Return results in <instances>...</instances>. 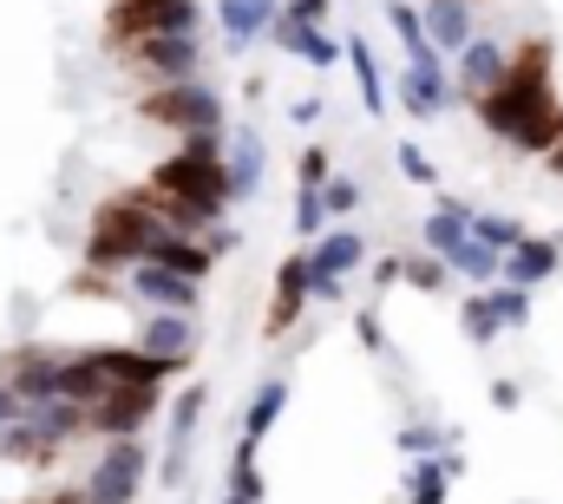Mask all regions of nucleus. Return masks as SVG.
<instances>
[{
	"mask_svg": "<svg viewBox=\"0 0 563 504\" xmlns=\"http://www.w3.org/2000/svg\"><path fill=\"white\" fill-rule=\"evenodd\" d=\"M472 119L492 131L505 151H518V157H544V151L558 144V131H563L558 46H551L544 33L518 40L511 59H505V79H498L485 99H472Z\"/></svg>",
	"mask_w": 563,
	"mask_h": 504,
	"instance_id": "f257e3e1",
	"label": "nucleus"
},
{
	"mask_svg": "<svg viewBox=\"0 0 563 504\" xmlns=\"http://www.w3.org/2000/svg\"><path fill=\"white\" fill-rule=\"evenodd\" d=\"M164 237H170V230L157 223V210H151L144 184H125V190H112V197H99V204H92L86 237H79V269H86V275H112V282H119V275H125V269H139Z\"/></svg>",
	"mask_w": 563,
	"mask_h": 504,
	"instance_id": "f03ea898",
	"label": "nucleus"
},
{
	"mask_svg": "<svg viewBox=\"0 0 563 504\" xmlns=\"http://www.w3.org/2000/svg\"><path fill=\"white\" fill-rule=\"evenodd\" d=\"M223 144L230 131H197V138H177L151 171H144V190H164V197H184L210 217H230V164H223Z\"/></svg>",
	"mask_w": 563,
	"mask_h": 504,
	"instance_id": "7ed1b4c3",
	"label": "nucleus"
},
{
	"mask_svg": "<svg viewBox=\"0 0 563 504\" xmlns=\"http://www.w3.org/2000/svg\"><path fill=\"white\" fill-rule=\"evenodd\" d=\"M132 119L151 131H164L170 144L177 138H197V131H230V106L210 79H177V86H151L132 99Z\"/></svg>",
	"mask_w": 563,
	"mask_h": 504,
	"instance_id": "20e7f679",
	"label": "nucleus"
},
{
	"mask_svg": "<svg viewBox=\"0 0 563 504\" xmlns=\"http://www.w3.org/2000/svg\"><path fill=\"white\" fill-rule=\"evenodd\" d=\"M164 33H203V0H106L99 13L106 53L132 40H164Z\"/></svg>",
	"mask_w": 563,
	"mask_h": 504,
	"instance_id": "39448f33",
	"label": "nucleus"
},
{
	"mask_svg": "<svg viewBox=\"0 0 563 504\" xmlns=\"http://www.w3.org/2000/svg\"><path fill=\"white\" fill-rule=\"evenodd\" d=\"M112 59H119V73H125L139 92H151V86H177V79H203V66H210V53H203V33L132 40V46H119Z\"/></svg>",
	"mask_w": 563,
	"mask_h": 504,
	"instance_id": "423d86ee",
	"label": "nucleus"
},
{
	"mask_svg": "<svg viewBox=\"0 0 563 504\" xmlns=\"http://www.w3.org/2000/svg\"><path fill=\"white\" fill-rule=\"evenodd\" d=\"M367 237L354 230V223H328L314 243H301V262H308V302H321V308H334L341 295H347V275H361L367 269Z\"/></svg>",
	"mask_w": 563,
	"mask_h": 504,
	"instance_id": "0eeeda50",
	"label": "nucleus"
},
{
	"mask_svg": "<svg viewBox=\"0 0 563 504\" xmlns=\"http://www.w3.org/2000/svg\"><path fill=\"white\" fill-rule=\"evenodd\" d=\"M407 66H400V86H387L394 99H400V112L413 119V125H426V119H445L452 112V66H445V53L432 46V40H420V46H407L400 53Z\"/></svg>",
	"mask_w": 563,
	"mask_h": 504,
	"instance_id": "6e6552de",
	"label": "nucleus"
},
{
	"mask_svg": "<svg viewBox=\"0 0 563 504\" xmlns=\"http://www.w3.org/2000/svg\"><path fill=\"white\" fill-rule=\"evenodd\" d=\"M144 479H151V446L144 439H106L79 485L92 504H139Z\"/></svg>",
	"mask_w": 563,
	"mask_h": 504,
	"instance_id": "1a4fd4ad",
	"label": "nucleus"
},
{
	"mask_svg": "<svg viewBox=\"0 0 563 504\" xmlns=\"http://www.w3.org/2000/svg\"><path fill=\"white\" fill-rule=\"evenodd\" d=\"M164 419V386H119L86 406V439H144Z\"/></svg>",
	"mask_w": 563,
	"mask_h": 504,
	"instance_id": "9d476101",
	"label": "nucleus"
},
{
	"mask_svg": "<svg viewBox=\"0 0 563 504\" xmlns=\"http://www.w3.org/2000/svg\"><path fill=\"white\" fill-rule=\"evenodd\" d=\"M59 368H66V348H59V341L20 335L13 348H0V380H7L13 393H20V406L59 399Z\"/></svg>",
	"mask_w": 563,
	"mask_h": 504,
	"instance_id": "9b49d317",
	"label": "nucleus"
},
{
	"mask_svg": "<svg viewBox=\"0 0 563 504\" xmlns=\"http://www.w3.org/2000/svg\"><path fill=\"white\" fill-rule=\"evenodd\" d=\"M119 288H125V308H164V315H197V308H203V282L170 275V269H157V262L125 269Z\"/></svg>",
	"mask_w": 563,
	"mask_h": 504,
	"instance_id": "f8f14e48",
	"label": "nucleus"
},
{
	"mask_svg": "<svg viewBox=\"0 0 563 504\" xmlns=\"http://www.w3.org/2000/svg\"><path fill=\"white\" fill-rule=\"evenodd\" d=\"M66 452H73V446H66L59 432H46V419H40L33 406H20L13 426H0V465H20V472H59Z\"/></svg>",
	"mask_w": 563,
	"mask_h": 504,
	"instance_id": "ddd939ff",
	"label": "nucleus"
},
{
	"mask_svg": "<svg viewBox=\"0 0 563 504\" xmlns=\"http://www.w3.org/2000/svg\"><path fill=\"white\" fill-rule=\"evenodd\" d=\"M505 59H511V46H505L498 33H485V26H478V33L445 59V66H452V92H459L465 106H472V99H485V92L505 79Z\"/></svg>",
	"mask_w": 563,
	"mask_h": 504,
	"instance_id": "4468645a",
	"label": "nucleus"
},
{
	"mask_svg": "<svg viewBox=\"0 0 563 504\" xmlns=\"http://www.w3.org/2000/svg\"><path fill=\"white\" fill-rule=\"evenodd\" d=\"M132 348H144V354H164V361H197V348H203V328H197V315H164V308H139Z\"/></svg>",
	"mask_w": 563,
	"mask_h": 504,
	"instance_id": "2eb2a0df",
	"label": "nucleus"
},
{
	"mask_svg": "<svg viewBox=\"0 0 563 504\" xmlns=\"http://www.w3.org/2000/svg\"><path fill=\"white\" fill-rule=\"evenodd\" d=\"M301 315H308V262H301V255H282L276 295H269V315H263V341L295 335V328H301Z\"/></svg>",
	"mask_w": 563,
	"mask_h": 504,
	"instance_id": "dca6fc26",
	"label": "nucleus"
},
{
	"mask_svg": "<svg viewBox=\"0 0 563 504\" xmlns=\"http://www.w3.org/2000/svg\"><path fill=\"white\" fill-rule=\"evenodd\" d=\"M223 164H230V204L256 197V190H263V171H269V144H263V131L256 125H230Z\"/></svg>",
	"mask_w": 563,
	"mask_h": 504,
	"instance_id": "f3484780",
	"label": "nucleus"
},
{
	"mask_svg": "<svg viewBox=\"0 0 563 504\" xmlns=\"http://www.w3.org/2000/svg\"><path fill=\"white\" fill-rule=\"evenodd\" d=\"M282 13V0H217V33H223V53H250L269 20Z\"/></svg>",
	"mask_w": 563,
	"mask_h": 504,
	"instance_id": "a211bd4d",
	"label": "nucleus"
},
{
	"mask_svg": "<svg viewBox=\"0 0 563 504\" xmlns=\"http://www.w3.org/2000/svg\"><path fill=\"white\" fill-rule=\"evenodd\" d=\"M551 275H563V243L558 237H525L518 250H505V275L511 288H544Z\"/></svg>",
	"mask_w": 563,
	"mask_h": 504,
	"instance_id": "6ab92c4d",
	"label": "nucleus"
},
{
	"mask_svg": "<svg viewBox=\"0 0 563 504\" xmlns=\"http://www.w3.org/2000/svg\"><path fill=\"white\" fill-rule=\"evenodd\" d=\"M420 20H426V40H432L445 59L478 33V7H472V0H420Z\"/></svg>",
	"mask_w": 563,
	"mask_h": 504,
	"instance_id": "aec40b11",
	"label": "nucleus"
},
{
	"mask_svg": "<svg viewBox=\"0 0 563 504\" xmlns=\"http://www.w3.org/2000/svg\"><path fill=\"white\" fill-rule=\"evenodd\" d=\"M341 66H347V73H354V86H361V112H367V119H380V112L394 106V92H387V73H380L374 46H367L361 33H347V40H341Z\"/></svg>",
	"mask_w": 563,
	"mask_h": 504,
	"instance_id": "412c9836",
	"label": "nucleus"
},
{
	"mask_svg": "<svg viewBox=\"0 0 563 504\" xmlns=\"http://www.w3.org/2000/svg\"><path fill=\"white\" fill-rule=\"evenodd\" d=\"M210 413V380H184L177 399H164V446H197V426Z\"/></svg>",
	"mask_w": 563,
	"mask_h": 504,
	"instance_id": "4be33fe9",
	"label": "nucleus"
},
{
	"mask_svg": "<svg viewBox=\"0 0 563 504\" xmlns=\"http://www.w3.org/2000/svg\"><path fill=\"white\" fill-rule=\"evenodd\" d=\"M282 406H288V380H282V374L256 380V393L243 399V419H236V439H243V446H263V439H269V426L282 419Z\"/></svg>",
	"mask_w": 563,
	"mask_h": 504,
	"instance_id": "5701e85b",
	"label": "nucleus"
},
{
	"mask_svg": "<svg viewBox=\"0 0 563 504\" xmlns=\"http://www.w3.org/2000/svg\"><path fill=\"white\" fill-rule=\"evenodd\" d=\"M144 262H157V269H170V275H190V282H210L223 255L210 250L203 237H164V243L144 255Z\"/></svg>",
	"mask_w": 563,
	"mask_h": 504,
	"instance_id": "b1692460",
	"label": "nucleus"
},
{
	"mask_svg": "<svg viewBox=\"0 0 563 504\" xmlns=\"http://www.w3.org/2000/svg\"><path fill=\"white\" fill-rule=\"evenodd\" d=\"M459 328H465V341H472V348H492V341L505 335V328H498V308H492V295H485V288H472V295H465Z\"/></svg>",
	"mask_w": 563,
	"mask_h": 504,
	"instance_id": "393cba45",
	"label": "nucleus"
},
{
	"mask_svg": "<svg viewBox=\"0 0 563 504\" xmlns=\"http://www.w3.org/2000/svg\"><path fill=\"white\" fill-rule=\"evenodd\" d=\"M472 237H478V243H492V250H518L531 230H525V217H505V210H472Z\"/></svg>",
	"mask_w": 563,
	"mask_h": 504,
	"instance_id": "a878e982",
	"label": "nucleus"
},
{
	"mask_svg": "<svg viewBox=\"0 0 563 504\" xmlns=\"http://www.w3.org/2000/svg\"><path fill=\"white\" fill-rule=\"evenodd\" d=\"M400 282H407V288H413V295H439V288H445V282H452V269H445V262H439V255H400Z\"/></svg>",
	"mask_w": 563,
	"mask_h": 504,
	"instance_id": "bb28decb",
	"label": "nucleus"
},
{
	"mask_svg": "<svg viewBox=\"0 0 563 504\" xmlns=\"http://www.w3.org/2000/svg\"><path fill=\"white\" fill-rule=\"evenodd\" d=\"M288 59H308L314 73H334V66H341V40H334L328 26H301V40H295Z\"/></svg>",
	"mask_w": 563,
	"mask_h": 504,
	"instance_id": "cd10ccee",
	"label": "nucleus"
},
{
	"mask_svg": "<svg viewBox=\"0 0 563 504\" xmlns=\"http://www.w3.org/2000/svg\"><path fill=\"white\" fill-rule=\"evenodd\" d=\"M394 439H400V452H407V459H432V452H445L459 432H452V426H426V419H407Z\"/></svg>",
	"mask_w": 563,
	"mask_h": 504,
	"instance_id": "c85d7f7f",
	"label": "nucleus"
},
{
	"mask_svg": "<svg viewBox=\"0 0 563 504\" xmlns=\"http://www.w3.org/2000/svg\"><path fill=\"white\" fill-rule=\"evenodd\" d=\"M230 498L263 504V472H256V446L236 439V459H230Z\"/></svg>",
	"mask_w": 563,
	"mask_h": 504,
	"instance_id": "c756f323",
	"label": "nucleus"
},
{
	"mask_svg": "<svg viewBox=\"0 0 563 504\" xmlns=\"http://www.w3.org/2000/svg\"><path fill=\"white\" fill-rule=\"evenodd\" d=\"M328 177H334V151H328V144H301V151H295V184H301V190H321Z\"/></svg>",
	"mask_w": 563,
	"mask_h": 504,
	"instance_id": "7c9ffc66",
	"label": "nucleus"
},
{
	"mask_svg": "<svg viewBox=\"0 0 563 504\" xmlns=\"http://www.w3.org/2000/svg\"><path fill=\"white\" fill-rule=\"evenodd\" d=\"M361 197H367V190H361L354 177H341V171H334V177L321 184V204H328V223H347V217L361 210Z\"/></svg>",
	"mask_w": 563,
	"mask_h": 504,
	"instance_id": "2f4dec72",
	"label": "nucleus"
},
{
	"mask_svg": "<svg viewBox=\"0 0 563 504\" xmlns=\"http://www.w3.org/2000/svg\"><path fill=\"white\" fill-rule=\"evenodd\" d=\"M288 223H295L301 243H314V237L328 230V204H321V190H301V184H295V217H288Z\"/></svg>",
	"mask_w": 563,
	"mask_h": 504,
	"instance_id": "473e14b6",
	"label": "nucleus"
},
{
	"mask_svg": "<svg viewBox=\"0 0 563 504\" xmlns=\"http://www.w3.org/2000/svg\"><path fill=\"white\" fill-rule=\"evenodd\" d=\"M485 295H492V308H498V328H525V321H531V288H511V282H492Z\"/></svg>",
	"mask_w": 563,
	"mask_h": 504,
	"instance_id": "72a5a7b5",
	"label": "nucleus"
},
{
	"mask_svg": "<svg viewBox=\"0 0 563 504\" xmlns=\"http://www.w3.org/2000/svg\"><path fill=\"white\" fill-rule=\"evenodd\" d=\"M394 171H400L407 184H420V190H439V164L426 157L413 138H407V144H394Z\"/></svg>",
	"mask_w": 563,
	"mask_h": 504,
	"instance_id": "f704fd0d",
	"label": "nucleus"
},
{
	"mask_svg": "<svg viewBox=\"0 0 563 504\" xmlns=\"http://www.w3.org/2000/svg\"><path fill=\"white\" fill-rule=\"evenodd\" d=\"M380 13H387V26H394L400 53H407V46H420V40H426V20H420V7H413V0H387Z\"/></svg>",
	"mask_w": 563,
	"mask_h": 504,
	"instance_id": "c9c22d12",
	"label": "nucleus"
},
{
	"mask_svg": "<svg viewBox=\"0 0 563 504\" xmlns=\"http://www.w3.org/2000/svg\"><path fill=\"white\" fill-rule=\"evenodd\" d=\"M354 341H361V348H374V354H387V328H380V315H374V302H367V308L354 315Z\"/></svg>",
	"mask_w": 563,
	"mask_h": 504,
	"instance_id": "e433bc0d",
	"label": "nucleus"
},
{
	"mask_svg": "<svg viewBox=\"0 0 563 504\" xmlns=\"http://www.w3.org/2000/svg\"><path fill=\"white\" fill-rule=\"evenodd\" d=\"M394 282H400V255H367V288L387 295Z\"/></svg>",
	"mask_w": 563,
	"mask_h": 504,
	"instance_id": "4c0bfd02",
	"label": "nucleus"
},
{
	"mask_svg": "<svg viewBox=\"0 0 563 504\" xmlns=\"http://www.w3.org/2000/svg\"><path fill=\"white\" fill-rule=\"evenodd\" d=\"M328 7H334V0H282V13H288L295 26H328Z\"/></svg>",
	"mask_w": 563,
	"mask_h": 504,
	"instance_id": "58836bf2",
	"label": "nucleus"
},
{
	"mask_svg": "<svg viewBox=\"0 0 563 504\" xmlns=\"http://www.w3.org/2000/svg\"><path fill=\"white\" fill-rule=\"evenodd\" d=\"M20 504H92V498H86V485H46V492H26Z\"/></svg>",
	"mask_w": 563,
	"mask_h": 504,
	"instance_id": "ea45409f",
	"label": "nucleus"
},
{
	"mask_svg": "<svg viewBox=\"0 0 563 504\" xmlns=\"http://www.w3.org/2000/svg\"><path fill=\"white\" fill-rule=\"evenodd\" d=\"M321 112H328V99H314V92L288 106V119H295V125H301V131H308V125H321Z\"/></svg>",
	"mask_w": 563,
	"mask_h": 504,
	"instance_id": "a19ab883",
	"label": "nucleus"
},
{
	"mask_svg": "<svg viewBox=\"0 0 563 504\" xmlns=\"http://www.w3.org/2000/svg\"><path fill=\"white\" fill-rule=\"evenodd\" d=\"M492 406H498V413L525 406V386H518V380H492Z\"/></svg>",
	"mask_w": 563,
	"mask_h": 504,
	"instance_id": "79ce46f5",
	"label": "nucleus"
},
{
	"mask_svg": "<svg viewBox=\"0 0 563 504\" xmlns=\"http://www.w3.org/2000/svg\"><path fill=\"white\" fill-rule=\"evenodd\" d=\"M13 419H20V393L0 380V426H13Z\"/></svg>",
	"mask_w": 563,
	"mask_h": 504,
	"instance_id": "37998d69",
	"label": "nucleus"
},
{
	"mask_svg": "<svg viewBox=\"0 0 563 504\" xmlns=\"http://www.w3.org/2000/svg\"><path fill=\"white\" fill-rule=\"evenodd\" d=\"M544 171H551V177H558V184H563V131H558V144L544 151Z\"/></svg>",
	"mask_w": 563,
	"mask_h": 504,
	"instance_id": "c03bdc74",
	"label": "nucleus"
},
{
	"mask_svg": "<svg viewBox=\"0 0 563 504\" xmlns=\"http://www.w3.org/2000/svg\"><path fill=\"white\" fill-rule=\"evenodd\" d=\"M223 504H243V498H230V492H223Z\"/></svg>",
	"mask_w": 563,
	"mask_h": 504,
	"instance_id": "a18cd8bd",
	"label": "nucleus"
},
{
	"mask_svg": "<svg viewBox=\"0 0 563 504\" xmlns=\"http://www.w3.org/2000/svg\"><path fill=\"white\" fill-rule=\"evenodd\" d=\"M472 7H478V0H472Z\"/></svg>",
	"mask_w": 563,
	"mask_h": 504,
	"instance_id": "49530a36",
	"label": "nucleus"
}]
</instances>
